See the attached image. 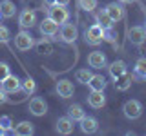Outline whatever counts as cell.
Segmentation results:
<instances>
[{
  "mask_svg": "<svg viewBox=\"0 0 146 136\" xmlns=\"http://www.w3.org/2000/svg\"><path fill=\"white\" fill-rule=\"evenodd\" d=\"M104 33H106V29L104 27H100L99 24H93L90 26L88 29L84 31V40L88 45H99L104 42Z\"/></svg>",
  "mask_w": 146,
  "mask_h": 136,
  "instance_id": "cell-1",
  "label": "cell"
},
{
  "mask_svg": "<svg viewBox=\"0 0 146 136\" xmlns=\"http://www.w3.org/2000/svg\"><path fill=\"white\" fill-rule=\"evenodd\" d=\"M48 16L51 18L53 22H57L58 26L66 24L70 20V11H68V6H60V4H53V6L48 7Z\"/></svg>",
  "mask_w": 146,
  "mask_h": 136,
  "instance_id": "cell-2",
  "label": "cell"
},
{
  "mask_svg": "<svg viewBox=\"0 0 146 136\" xmlns=\"http://www.w3.org/2000/svg\"><path fill=\"white\" fill-rule=\"evenodd\" d=\"M33 45H35V40L27 29H22L15 35V47L18 51H29Z\"/></svg>",
  "mask_w": 146,
  "mask_h": 136,
  "instance_id": "cell-3",
  "label": "cell"
},
{
  "mask_svg": "<svg viewBox=\"0 0 146 136\" xmlns=\"http://www.w3.org/2000/svg\"><path fill=\"white\" fill-rule=\"evenodd\" d=\"M122 112L128 120H137V118L143 116V103L139 100H128L122 105Z\"/></svg>",
  "mask_w": 146,
  "mask_h": 136,
  "instance_id": "cell-4",
  "label": "cell"
},
{
  "mask_svg": "<svg viewBox=\"0 0 146 136\" xmlns=\"http://www.w3.org/2000/svg\"><path fill=\"white\" fill-rule=\"evenodd\" d=\"M20 84H22V80L18 78V76L7 75L6 78L0 82V87L6 91L7 94H15V93H20Z\"/></svg>",
  "mask_w": 146,
  "mask_h": 136,
  "instance_id": "cell-5",
  "label": "cell"
},
{
  "mask_svg": "<svg viewBox=\"0 0 146 136\" xmlns=\"http://www.w3.org/2000/svg\"><path fill=\"white\" fill-rule=\"evenodd\" d=\"M36 24V13L33 9H22L18 15V26L20 29H31Z\"/></svg>",
  "mask_w": 146,
  "mask_h": 136,
  "instance_id": "cell-6",
  "label": "cell"
},
{
  "mask_svg": "<svg viewBox=\"0 0 146 136\" xmlns=\"http://www.w3.org/2000/svg\"><path fill=\"white\" fill-rule=\"evenodd\" d=\"M106 63H108L106 53L95 49V51H91L88 54V65L91 67V69H102V67H106Z\"/></svg>",
  "mask_w": 146,
  "mask_h": 136,
  "instance_id": "cell-7",
  "label": "cell"
},
{
  "mask_svg": "<svg viewBox=\"0 0 146 136\" xmlns=\"http://www.w3.org/2000/svg\"><path fill=\"white\" fill-rule=\"evenodd\" d=\"M77 36H79V31H77L75 24L66 22V24L60 26V40L64 44H73L77 40Z\"/></svg>",
  "mask_w": 146,
  "mask_h": 136,
  "instance_id": "cell-8",
  "label": "cell"
},
{
  "mask_svg": "<svg viewBox=\"0 0 146 136\" xmlns=\"http://www.w3.org/2000/svg\"><path fill=\"white\" fill-rule=\"evenodd\" d=\"M58 27H60V26H58L57 22H53L51 18L48 16V18H44V20L38 24V31H40V35H42V36L53 38V36L58 33Z\"/></svg>",
  "mask_w": 146,
  "mask_h": 136,
  "instance_id": "cell-9",
  "label": "cell"
},
{
  "mask_svg": "<svg viewBox=\"0 0 146 136\" xmlns=\"http://www.w3.org/2000/svg\"><path fill=\"white\" fill-rule=\"evenodd\" d=\"M29 112L33 116H44L46 112H48V103H46V100L44 98H40V96H33L29 100Z\"/></svg>",
  "mask_w": 146,
  "mask_h": 136,
  "instance_id": "cell-10",
  "label": "cell"
},
{
  "mask_svg": "<svg viewBox=\"0 0 146 136\" xmlns=\"http://www.w3.org/2000/svg\"><path fill=\"white\" fill-rule=\"evenodd\" d=\"M55 89H57V94H58L60 98H64V100L71 98V96H73V93H75V87H73V82L66 80V78L58 80V82H57V85H55Z\"/></svg>",
  "mask_w": 146,
  "mask_h": 136,
  "instance_id": "cell-11",
  "label": "cell"
},
{
  "mask_svg": "<svg viewBox=\"0 0 146 136\" xmlns=\"http://www.w3.org/2000/svg\"><path fill=\"white\" fill-rule=\"evenodd\" d=\"M128 40H130L133 45H143L146 40V29L144 26H133L130 31H128Z\"/></svg>",
  "mask_w": 146,
  "mask_h": 136,
  "instance_id": "cell-12",
  "label": "cell"
},
{
  "mask_svg": "<svg viewBox=\"0 0 146 136\" xmlns=\"http://www.w3.org/2000/svg\"><path fill=\"white\" fill-rule=\"evenodd\" d=\"M88 105L91 109H102L106 105V94H104V91H91L88 94Z\"/></svg>",
  "mask_w": 146,
  "mask_h": 136,
  "instance_id": "cell-13",
  "label": "cell"
},
{
  "mask_svg": "<svg viewBox=\"0 0 146 136\" xmlns=\"http://www.w3.org/2000/svg\"><path fill=\"white\" fill-rule=\"evenodd\" d=\"M79 124H80V131L84 134H93L99 131V120L95 116H84Z\"/></svg>",
  "mask_w": 146,
  "mask_h": 136,
  "instance_id": "cell-14",
  "label": "cell"
},
{
  "mask_svg": "<svg viewBox=\"0 0 146 136\" xmlns=\"http://www.w3.org/2000/svg\"><path fill=\"white\" fill-rule=\"evenodd\" d=\"M104 9H106V13L110 15V18L113 22H119V20L124 18V7H122L121 2H110Z\"/></svg>",
  "mask_w": 146,
  "mask_h": 136,
  "instance_id": "cell-15",
  "label": "cell"
},
{
  "mask_svg": "<svg viewBox=\"0 0 146 136\" xmlns=\"http://www.w3.org/2000/svg\"><path fill=\"white\" fill-rule=\"evenodd\" d=\"M73 124H75V122H73L70 116H62V118H58V120H57V127H55V129H57L58 134L68 136V134L73 133V127H75Z\"/></svg>",
  "mask_w": 146,
  "mask_h": 136,
  "instance_id": "cell-16",
  "label": "cell"
},
{
  "mask_svg": "<svg viewBox=\"0 0 146 136\" xmlns=\"http://www.w3.org/2000/svg\"><path fill=\"white\" fill-rule=\"evenodd\" d=\"M33 133H35V127H33L31 122H27V120L18 122V124L13 127V134H17V136H31Z\"/></svg>",
  "mask_w": 146,
  "mask_h": 136,
  "instance_id": "cell-17",
  "label": "cell"
},
{
  "mask_svg": "<svg viewBox=\"0 0 146 136\" xmlns=\"http://www.w3.org/2000/svg\"><path fill=\"white\" fill-rule=\"evenodd\" d=\"M108 71H110V76L115 80V78H119L121 75L128 73L126 62H124V60H115V62H111V63H110V67H108Z\"/></svg>",
  "mask_w": 146,
  "mask_h": 136,
  "instance_id": "cell-18",
  "label": "cell"
},
{
  "mask_svg": "<svg viewBox=\"0 0 146 136\" xmlns=\"http://www.w3.org/2000/svg\"><path fill=\"white\" fill-rule=\"evenodd\" d=\"M0 15L2 18H13L17 15V6L13 0H0Z\"/></svg>",
  "mask_w": 146,
  "mask_h": 136,
  "instance_id": "cell-19",
  "label": "cell"
},
{
  "mask_svg": "<svg viewBox=\"0 0 146 136\" xmlns=\"http://www.w3.org/2000/svg\"><path fill=\"white\" fill-rule=\"evenodd\" d=\"M95 24H99L100 27H104V29H113L115 22L110 18V15L106 13V9H100L97 15H95Z\"/></svg>",
  "mask_w": 146,
  "mask_h": 136,
  "instance_id": "cell-20",
  "label": "cell"
},
{
  "mask_svg": "<svg viewBox=\"0 0 146 136\" xmlns=\"http://www.w3.org/2000/svg\"><path fill=\"white\" fill-rule=\"evenodd\" d=\"M106 85H108V82H106V78H104L102 75H93L91 80L88 82V87L91 91H104Z\"/></svg>",
  "mask_w": 146,
  "mask_h": 136,
  "instance_id": "cell-21",
  "label": "cell"
},
{
  "mask_svg": "<svg viewBox=\"0 0 146 136\" xmlns=\"http://www.w3.org/2000/svg\"><path fill=\"white\" fill-rule=\"evenodd\" d=\"M133 75L139 80H146V56H141L133 65Z\"/></svg>",
  "mask_w": 146,
  "mask_h": 136,
  "instance_id": "cell-22",
  "label": "cell"
},
{
  "mask_svg": "<svg viewBox=\"0 0 146 136\" xmlns=\"http://www.w3.org/2000/svg\"><path fill=\"white\" fill-rule=\"evenodd\" d=\"M131 82H133L131 75L124 73V75H121L119 78H115V89H117V91H126V89H130Z\"/></svg>",
  "mask_w": 146,
  "mask_h": 136,
  "instance_id": "cell-23",
  "label": "cell"
},
{
  "mask_svg": "<svg viewBox=\"0 0 146 136\" xmlns=\"http://www.w3.org/2000/svg\"><path fill=\"white\" fill-rule=\"evenodd\" d=\"M68 116H70L73 122H80L82 118L86 116V112H84V109H82L79 103H73V105L68 107Z\"/></svg>",
  "mask_w": 146,
  "mask_h": 136,
  "instance_id": "cell-24",
  "label": "cell"
},
{
  "mask_svg": "<svg viewBox=\"0 0 146 136\" xmlns=\"http://www.w3.org/2000/svg\"><path fill=\"white\" fill-rule=\"evenodd\" d=\"M20 91L26 94V96H31V94L36 91V82L31 78V76H27V78L22 80V84H20Z\"/></svg>",
  "mask_w": 146,
  "mask_h": 136,
  "instance_id": "cell-25",
  "label": "cell"
},
{
  "mask_svg": "<svg viewBox=\"0 0 146 136\" xmlns=\"http://www.w3.org/2000/svg\"><path fill=\"white\" fill-rule=\"evenodd\" d=\"M91 76H93V73H91V67H82L75 73V80L80 82L82 85H88V82L91 80Z\"/></svg>",
  "mask_w": 146,
  "mask_h": 136,
  "instance_id": "cell-26",
  "label": "cell"
},
{
  "mask_svg": "<svg viewBox=\"0 0 146 136\" xmlns=\"http://www.w3.org/2000/svg\"><path fill=\"white\" fill-rule=\"evenodd\" d=\"M99 6V0H79V7L86 13H93Z\"/></svg>",
  "mask_w": 146,
  "mask_h": 136,
  "instance_id": "cell-27",
  "label": "cell"
},
{
  "mask_svg": "<svg viewBox=\"0 0 146 136\" xmlns=\"http://www.w3.org/2000/svg\"><path fill=\"white\" fill-rule=\"evenodd\" d=\"M11 40V31L6 26H0V44H9Z\"/></svg>",
  "mask_w": 146,
  "mask_h": 136,
  "instance_id": "cell-28",
  "label": "cell"
},
{
  "mask_svg": "<svg viewBox=\"0 0 146 136\" xmlns=\"http://www.w3.org/2000/svg\"><path fill=\"white\" fill-rule=\"evenodd\" d=\"M0 125L7 131V133H13V122H11V116H0Z\"/></svg>",
  "mask_w": 146,
  "mask_h": 136,
  "instance_id": "cell-29",
  "label": "cell"
},
{
  "mask_svg": "<svg viewBox=\"0 0 146 136\" xmlns=\"http://www.w3.org/2000/svg\"><path fill=\"white\" fill-rule=\"evenodd\" d=\"M7 75H11V71H9V65L6 62H0V82L6 78Z\"/></svg>",
  "mask_w": 146,
  "mask_h": 136,
  "instance_id": "cell-30",
  "label": "cell"
},
{
  "mask_svg": "<svg viewBox=\"0 0 146 136\" xmlns=\"http://www.w3.org/2000/svg\"><path fill=\"white\" fill-rule=\"evenodd\" d=\"M38 49H40V53H44V54H49V53H53V45H49L48 42H40L38 44Z\"/></svg>",
  "mask_w": 146,
  "mask_h": 136,
  "instance_id": "cell-31",
  "label": "cell"
},
{
  "mask_svg": "<svg viewBox=\"0 0 146 136\" xmlns=\"http://www.w3.org/2000/svg\"><path fill=\"white\" fill-rule=\"evenodd\" d=\"M9 102V96H7V93L4 91L2 87H0V105H4V103H7Z\"/></svg>",
  "mask_w": 146,
  "mask_h": 136,
  "instance_id": "cell-32",
  "label": "cell"
},
{
  "mask_svg": "<svg viewBox=\"0 0 146 136\" xmlns=\"http://www.w3.org/2000/svg\"><path fill=\"white\" fill-rule=\"evenodd\" d=\"M44 4H46V6H53V4H57V0H44Z\"/></svg>",
  "mask_w": 146,
  "mask_h": 136,
  "instance_id": "cell-33",
  "label": "cell"
},
{
  "mask_svg": "<svg viewBox=\"0 0 146 136\" xmlns=\"http://www.w3.org/2000/svg\"><path fill=\"white\" fill-rule=\"evenodd\" d=\"M57 4H60V6H68V4H70V0H57Z\"/></svg>",
  "mask_w": 146,
  "mask_h": 136,
  "instance_id": "cell-34",
  "label": "cell"
},
{
  "mask_svg": "<svg viewBox=\"0 0 146 136\" xmlns=\"http://www.w3.org/2000/svg\"><path fill=\"white\" fill-rule=\"evenodd\" d=\"M119 2H121V4H133L135 0H119Z\"/></svg>",
  "mask_w": 146,
  "mask_h": 136,
  "instance_id": "cell-35",
  "label": "cell"
},
{
  "mask_svg": "<svg viewBox=\"0 0 146 136\" xmlns=\"http://www.w3.org/2000/svg\"><path fill=\"white\" fill-rule=\"evenodd\" d=\"M2 134H7V131H6V129H4V127H2V125H0V136H2Z\"/></svg>",
  "mask_w": 146,
  "mask_h": 136,
  "instance_id": "cell-36",
  "label": "cell"
},
{
  "mask_svg": "<svg viewBox=\"0 0 146 136\" xmlns=\"http://www.w3.org/2000/svg\"><path fill=\"white\" fill-rule=\"evenodd\" d=\"M144 29H146V22H144Z\"/></svg>",
  "mask_w": 146,
  "mask_h": 136,
  "instance_id": "cell-37",
  "label": "cell"
},
{
  "mask_svg": "<svg viewBox=\"0 0 146 136\" xmlns=\"http://www.w3.org/2000/svg\"><path fill=\"white\" fill-rule=\"evenodd\" d=\"M0 18H2V15H0Z\"/></svg>",
  "mask_w": 146,
  "mask_h": 136,
  "instance_id": "cell-38",
  "label": "cell"
}]
</instances>
